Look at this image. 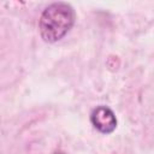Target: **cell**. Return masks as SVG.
Instances as JSON below:
<instances>
[{
    "label": "cell",
    "instance_id": "cell-1",
    "mask_svg": "<svg viewBox=\"0 0 154 154\" xmlns=\"http://www.w3.org/2000/svg\"><path fill=\"white\" fill-rule=\"evenodd\" d=\"M76 13L73 7L64 1L48 5L38 19V30L42 40L54 43L61 40L73 26Z\"/></svg>",
    "mask_w": 154,
    "mask_h": 154
},
{
    "label": "cell",
    "instance_id": "cell-2",
    "mask_svg": "<svg viewBox=\"0 0 154 154\" xmlns=\"http://www.w3.org/2000/svg\"><path fill=\"white\" fill-rule=\"evenodd\" d=\"M93 126L101 134H111L117 128V118L114 112L107 106H97L90 113Z\"/></svg>",
    "mask_w": 154,
    "mask_h": 154
},
{
    "label": "cell",
    "instance_id": "cell-3",
    "mask_svg": "<svg viewBox=\"0 0 154 154\" xmlns=\"http://www.w3.org/2000/svg\"><path fill=\"white\" fill-rule=\"evenodd\" d=\"M54 154H65V153H64V152H55Z\"/></svg>",
    "mask_w": 154,
    "mask_h": 154
}]
</instances>
